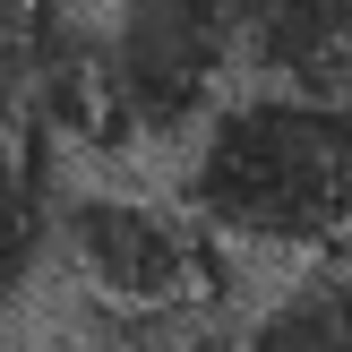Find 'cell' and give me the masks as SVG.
Listing matches in <instances>:
<instances>
[{"instance_id": "1", "label": "cell", "mask_w": 352, "mask_h": 352, "mask_svg": "<svg viewBox=\"0 0 352 352\" xmlns=\"http://www.w3.org/2000/svg\"><path fill=\"white\" fill-rule=\"evenodd\" d=\"M181 215L241 250L336 267L352 250V103L292 86H250L215 103V120L189 138Z\"/></svg>"}, {"instance_id": "7", "label": "cell", "mask_w": 352, "mask_h": 352, "mask_svg": "<svg viewBox=\"0 0 352 352\" xmlns=\"http://www.w3.org/2000/svg\"><path fill=\"white\" fill-rule=\"evenodd\" d=\"M52 0H0V69H17L34 52V34H43Z\"/></svg>"}, {"instance_id": "2", "label": "cell", "mask_w": 352, "mask_h": 352, "mask_svg": "<svg viewBox=\"0 0 352 352\" xmlns=\"http://www.w3.org/2000/svg\"><path fill=\"white\" fill-rule=\"evenodd\" d=\"M241 60V0H103L95 112L112 138H198Z\"/></svg>"}, {"instance_id": "5", "label": "cell", "mask_w": 352, "mask_h": 352, "mask_svg": "<svg viewBox=\"0 0 352 352\" xmlns=\"http://www.w3.org/2000/svg\"><path fill=\"white\" fill-rule=\"evenodd\" d=\"M232 352H352V267H301L250 309Z\"/></svg>"}, {"instance_id": "4", "label": "cell", "mask_w": 352, "mask_h": 352, "mask_svg": "<svg viewBox=\"0 0 352 352\" xmlns=\"http://www.w3.org/2000/svg\"><path fill=\"white\" fill-rule=\"evenodd\" d=\"M241 60L258 86L352 103V0H241Z\"/></svg>"}, {"instance_id": "6", "label": "cell", "mask_w": 352, "mask_h": 352, "mask_svg": "<svg viewBox=\"0 0 352 352\" xmlns=\"http://www.w3.org/2000/svg\"><path fill=\"white\" fill-rule=\"evenodd\" d=\"M43 241H52V206H43V189H34L26 155L0 146V309L26 292V275H34V258H43Z\"/></svg>"}, {"instance_id": "3", "label": "cell", "mask_w": 352, "mask_h": 352, "mask_svg": "<svg viewBox=\"0 0 352 352\" xmlns=\"http://www.w3.org/2000/svg\"><path fill=\"white\" fill-rule=\"evenodd\" d=\"M52 241L78 267V284L129 318H181L206 292V232L138 189H78L52 215Z\"/></svg>"}]
</instances>
